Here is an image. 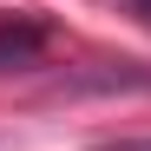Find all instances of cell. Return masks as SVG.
Masks as SVG:
<instances>
[{"instance_id":"cell-3","label":"cell","mask_w":151,"mask_h":151,"mask_svg":"<svg viewBox=\"0 0 151 151\" xmlns=\"http://www.w3.org/2000/svg\"><path fill=\"white\" fill-rule=\"evenodd\" d=\"M99 151H151V138H105Z\"/></svg>"},{"instance_id":"cell-4","label":"cell","mask_w":151,"mask_h":151,"mask_svg":"<svg viewBox=\"0 0 151 151\" xmlns=\"http://www.w3.org/2000/svg\"><path fill=\"white\" fill-rule=\"evenodd\" d=\"M118 7H132V13L145 20V27H151V0H118Z\"/></svg>"},{"instance_id":"cell-2","label":"cell","mask_w":151,"mask_h":151,"mask_svg":"<svg viewBox=\"0 0 151 151\" xmlns=\"http://www.w3.org/2000/svg\"><path fill=\"white\" fill-rule=\"evenodd\" d=\"M46 53V27L40 20H0V72L7 66H33Z\"/></svg>"},{"instance_id":"cell-1","label":"cell","mask_w":151,"mask_h":151,"mask_svg":"<svg viewBox=\"0 0 151 151\" xmlns=\"http://www.w3.org/2000/svg\"><path fill=\"white\" fill-rule=\"evenodd\" d=\"M59 92H72V99H86V92H151V66H92V72L59 79Z\"/></svg>"}]
</instances>
